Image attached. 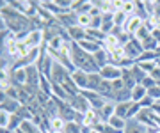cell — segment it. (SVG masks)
Returning a JSON list of instances; mask_svg holds the SVG:
<instances>
[{
	"label": "cell",
	"mask_w": 160,
	"mask_h": 133,
	"mask_svg": "<svg viewBox=\"0 0 160 133\" xmlns=\"http://www.w3.org/2000/svg\"><path fill=\"white\" fill-rule=\"evenodd\" d=\"M23 105L14 98H9V96H4L2 94V103H0V108L9 112V114H18V110L22 108Z\"/></svg>",
	"instance_id": "obj_9"
},
{
	"label": "cell",
	"mask_w": 160,
	"mask_h": 133,
	"mask_svg": "<svg viewBox=\"0 0 160 133\" xmlns=\"http://www.w3.org/2000/svg\"><path fill=\"white\" fill-rule=\"evenodd\" d=\"M71 107H73L78 114H86L87 110H91V105H89V101H87L86 98H84V94L78 93V94H73V96H69V101H68Z\"/></svg>",
	"instance_id": "obj_6"
},
{
	"label": "cell",
	"mask_w": 160,
	"mask_h": 133,
	"mask_svg": "<svg viewBox=\"0 0 160 133\" xmlns=\"http://www.w3.org/2000/svg\"><path fill=\"white\" fill-rule=\"evenodd\" d=\"M157 66H158V68H160V60H158V62H157Z\"/></svg>",
	"instance_id": "obj_40"
},
{
	"label": "cell",
	"mask_w": 160,
	"mask_h": 133,
	"mask_svg": "<svg viewBox=\"0 0 160 133\" xmlns=\"http://www.w3.org/2000/svg\"><path fill=\"white\" fill-rule=\"evenodd\" d=\"M151 110H153L155 114H157V116L160 117V101H155V103H153V107H151Z\"/></svg>",
	"instance_id": "obj_38"
},
{
	"label": "cell",
	"mask_w": 160,
	"mask_h": 133,
	"mask_svg": "<svg viewBox=\"0 0 160 133\" xmlns=\"http://www.w3.org/2000/svg\"><path fill=\"white\" fill-rule=\"evenodd\" d=\"M125 133H148V130H146L144 126H141L137 121H128Z\"/></svg>",
	"instance_id": "obj_25"
},
{
	"label": "cell",
	"mask_w": 160,
	"mask_h": 133,
	"mask_svg": "<svg viewBox=\"0 0 160 133\" xmlns=\"http://www.w3.org/2000/svg\"><path fill=\"white\" fill-rule=\"evenodd\" d=\"M142 85H144V87H146V89H148V91H149V89H153V87L157 85V82H155L153 78H151V76L148 75V76H146V78H144V82H142Z\"/></svg>",
	"instance_id": "obj_37"
},
{
	"label": "cell",
	"mask_w": 160,
	"mask_h": 133,
	"mask_svg": "<svg viewBox=\"0 0 160 133\" xmlns=\"http://www.w3.org/2000/svg\"><path fill=\"white\" fill-rule=\"evenodd\" d=\"M121 80L125 82V85L128 87V89H133V87L137 85V82H135V78H133V75H132L130 68H125V69H123V75H121Z\"/></svg>",
	"instance_id": "obj_24"
},
{
	"label": "cell",
	"mask_w": 160,
	"mask_h": 133,
	"mask_svg": "<svg viewBox=\"0 0 160 133\" xmlns=\"http://www.w3.org/2000/svg\"><path fill=\"white\" fill-rule=\"evenodd\" d=\"M142 23H144V20H141L139 16H130L128 18V21H126V25H125V32L126 34H130V36H135L137 34V30L142 27Z\"/></svg>",
	"instance_id": "obj_13"
},
{
	"label": "cell",
	"mask_w": 160,
	"mask_h": 133,
	"mask_svg": "<svg viewBox=\"0 0 160 133\" xmlns=\"http://www.w3.org/2000/svg\"><path fill=\"white\" fill-rule=\"evenodd\" d=\"M82 94H84V98L89 101L91 108H94V110H100L103 105L107 103V99L103 98L100 93H96V91H82Z\"/></svg>",
	"instance_id": "obj_8"
},
{
	"label": "cell",
	"mask_w": 160,
	"mask_h": 133,
	"mask_svg": "<svg viewBox=\"0 0 160 133\" xmlns=\"http://www.w3.org/2000/svg\"><path fill=\"white\" fill-rule=\"evenodd\" d=\"M151 60H158V57H157V52H144L141 57L137 59V62H151Z\"/></svg>",
	"instance_id": "obj_32"
},
{
	"label": "cell",
	"mask_w": 160,
	"mask_h": 133,
	"mask_svg": "<svg viewBox=\"0 0 160 133\" xmlns=\"http://www.w3.org/2000/svg\"><path fill=\"white\" fill-rule=\"evenodd\" d=\"M146 96H148V89L142 83H137V85L132 89V101L133 103H141Z\"/></svg>",
	"instance_id": "obj_17"
},
{
	"label": "cell",
	"mask_w": 160,
	"mask_h": 133,
	"mask_svg": "<svg viewBox=\"0 0 160 133\" xmlns=\"http://www.w3.org/2000/svg\"><path fill=\"white\" fill-rule=\"evenodd\" d=\"M77 25L82 27V29H89V25H91V16H89V14H78Z\"/></svg>",
	"instance_id": "obj_33"
},
{
	"label": "cell",
	"mask_w": 160,
	"mask_h": 133,
	"mask_svg": "<svg viewBox=\"0 0 160 133\" xmlns=\"http://www.w3.org/2000/svg\"><path fill=\"white\" fill-rule=\"evenodd\" d=\"M102 122V119H100V116H98V110L91 108L87 110L86 114H84V119H82V126L86 128H94L96 124H100Z\"/></svg>",
	"instance_id": "obj_11"
},
{
	"label": "cell",
	"mask_w": 160,
	"mask_h": 133,
	"mask_svg": "<svg viewBox=\"0 0 160 133\" xmlns=\"http://www.w3.org/2000/svg\"><path fill=\"white\" fill-rule=\"evenodd\" d=\"M102 82H103V78H102L100 73H91V75H89V83H87V91H96L98 93Z\"/></svg>",
	"instance_id": "obj_21"
},
{
	"label": "cell",
	"mask_w": 160,
	"mask_h": 133,
	"mask_svg": "<svg viewBox=\"0 0 160 133\" xmlns=\"http://www.w3.org/2000/svg\"><path fill=\"white\" fill-rule=\"evenodd\" d=\"M100 75H102L103 80L114 82V80H119V78H121L123 69H121V68H118V66H114V64H107L105 68H102V69H100Z\"/></svg>",
	"instance_id": "obj_7"
},
{
	"label": "cell",
	"mask_w": 160,
	"mask_h": 133,
	"mask_svg": "<svg viewBox=\"0 0 160 133\" xmlns=\"http://www.w3.org/2000/svg\"><path fill=\"white\" fill-rule=\"evenodd\" d=\"M71 80H73V83L78 87L80 91H87V83H89V73L77 69L73 75H71Z\"/></svg>",
	"instance_id": "obj_10"
},
{
	"label": "cell",
	"mask_w": 160,
	"mask_h": 133,
	"mask_svg": "<svg viewBox=\"0 0 160 133\" xmlns=\"http://www.w3.org/2000/svg\"><path fill=\"white\" fill-rule=\"evenodd\" d=\"M69 78H71V73H69L66 68H64L62 64H59L57 60H55L53 68H52V73H50V82H52V83L64 85V83H66Z\"/></svg>",
	"instance_id": "obj_4"
},
{
	"label": "cell",
	"mask_w": 160,
	"mask_h": 133,
	"mask_svg": "<svg viewBox=\"0 0 160 133\" xmlns=\"http://www.w3.org/2000/svg\"><path fill=\"white\" fill-rule=\"evenodd\" d=\"M41 133H43V131H41Z\"/></svg>",
	"instance_id": "obj_41"
},
{
	"label": "cell",
	"mask_w": 160,
	"mask_h": 133,
	"mask_svg": "<svg viewBox=\"0 0 160 133\" xmlns=\"http://www.w3.org/2000/svg\"><path fill=\"white\" fill-rule=\"evenodd\" d=\"M87 30V37L92 41H96V43H102L105 41V37H107V34H103L102 29H86Z\"/></svg>",
	"instance_id": "obj_23"
},
{
	"label": "cell",
	"mask_w": 160,
	"mask_h": 133,
	"mask_svg": "<svg viewBox=\"0 0 160 133\" xmlns=\"http://www.w3.org/2000/svg\"><path fill=\"white\" fill-rule=\"evenodd\" d=\"M102 25H103L102 16H94V18H91V25H89V29H102Z\"/></svg>",
	"instance_id": "obj_36"
},
{
	"label": "cell",
	"mask_w": 160,
	"mask_h": 133,
	"mask_svg": "<svg viewBox=\"0 0 160 133\" xmlns=\"http://www.w3.org/2000/svg\"><path fill=\"white\" fill-rule=\"evenodd\" d=\"M62 131L64 133H84V126H82L80 122L71 121V122H66V124H64Z\"/></svg>",
	"instance_id": "obj_26"
},
{
	"label": "cell",
	"mask_w": 160,
	"mask_h": 133,
	"mask_svg": "<svg viewBox=\"0 0 160 133\" xmlns=\"http://www.w3.org/2000/svg\"><path fill=\"white\" fill-rule=\"evenodd\" d=\"M68 36H69V39H71V43H80L82 39L87 37V30L78 27V25H75V27L68 29Z\"/></svg>",
	"instance_id": "obj_16"
},
{
	"label": "cell",
	"mask_w": 160,
	"mask_h": 133,
	"mask_svg": "<svg viewBox=\"0 0 160 133\" xmlns=\"http://www.w3.org/2000/svg\"><path fill=\"white\" fill-rule=\"evenodd\" d=\"M141 43H142L144 52H157V50H158V46H160L158 41L155 39V36H153V34L148 36V37H146V39H142Z\"/></svg>",
	"instance_id": "obj_20"
},
{
	"label": "cell",
	"mask_w": 160,
	"mask_h": 133,
	"mask_svg": "<svg viewBox=\"0 0 160 133\" xmlns=\"http://www.w3.org/2000/svg\"><path fill=\"white\" fill-rule=\"evenodd\" d=\"M148 36H151V32H149V30L146 29V27H144V23H142V27H141V29L137 30V34L133 36V37H135V39H139V41H142V39H146Z\"/></svg>",
	"instance_id": "obj_34"
},
{
	"label": "cell",
	"mask_w": 160,
	"mask_h": 133,
	"mask_svg": "<svg viewBox=\"0 0 160 133\" xmlns=\"http://www.w3.org/2000/svg\"><path fill=\"white\" fill-rule=\"evenodd\" d=\"M121 46V43H119V39L116 37V36H112V34H109L107 37H105V41H103V48L107 50V52H114L116 48H119Z\"/></svg>",
	"instance_id": "obj_19"
},
{
	"label": "cell",
	"mask_w": 160,
	"mask_h": 133,
	"mask_svg": "<svg viewBox=\"0 0 160 133\" xmlns=\"http://www.w3.org/2000/svg\"><path fill=\"white\" fill-rule=\"evenodd\" d=\"M130 71H132V75H133V78H135V82H137V83H142L144 82V78H146V73H144L142 69H141V68H139L137 64H133V66H132L130 68Z\"/></svg>",
	"instance_id": "obj_27"
},
{
	"label": "cell",
	"mask_w": 160,
	"mask_h": 133,
	"mask_svg": "<svg viewBox=\"0 0 160 133\" xmlns=\"http://www.w3.org/2000/svg\"><path fill=\"white\" fill-rule=\"evenodd\" d=\"M148 96L155 101H160V85H155L153 89H149L148 91Z\"/></svg>",
	"instance_id": "obj_35"
},
{
	"label": "cell",
	"mask_w": 160,
	"mask_h": 133,
	"mask_svg": "<svg viewBox=\"0 0 160 133\" xmlns=\"http://www.w3.org/2000/svg\"><path fill=\"white\" fill-rule=\"evenodd\" d=\"M71 59H73V64L75 68L80 71H86V73H100V68H98V64L94 62V57H92L91 53L84 52L82 48L73 43L71 45Z\"/></svg>",
	"instance_id": "obj_1"
},
{
	"label": "cell",
	"mask_w": 160,
	"mask_h": 133,
	"mask_svg": "<svg viewBox=\"0 0 160 133\" xmlns=\"http://www.w3.org/2000/svg\"><path fill=\"white\" fill-rule=\"evenodd\" d=\"M155 18H160V2H155V11H153Z\"/></svg>",
	"instance_id": "obj_39"
},
{
	"label": "cell",
	"mask_w": 160,
	"mask_h": 133,
	"mask_svg": "<svg viewBox=\"0 0 160 133\" xmlns=\"http://www.w3.org/2000/svg\"><path fill=\"white\" fill-rule=\"evenodd\" d=\"M92 130H96L98 133H121V131H118L116 128L110 126L109 122H100V124H96Z\"/></svg>",
	"instance_id": "obj_29"
},
{
	"label": "cell",
	"mask_w": 160,
	"mask_h": 133,
	"mask_svg": "<svg viewBox=\"0 0 160 133\" xmlns=\"http://www.w3.org/2000/svg\"><path fill=\"white\" fill-rule=\"evenodd\" d=\"M25 43V46L27 48H41L43 45H45V36H43V30L41 29H34L30 30V34L27 36V39L23 41Z\"/></svg>",
	"instance_id": "obj_5"
},
{
	"label": "cell",
	"mask_w": 160,
	"mask_h": 133,
	"mask_svg": "<svg viewBox=\"0 0 160 133\" xmlns=\"http://www.w3.org/2000/svg\"><path fill=\"white\" fill-rule=\"evenodd\" d=\"M128 14L126 12H123V11H118V12H114V23H116V27H123L125 29V25H126V21H128Z\"/></svg>",
	"instance_id": "obj_28"
},
{
	"label": "cell",
	"mask_w": 160,
	"mask_h": 133,
	"mask_svg": "<svg viewBox=\"0 0 160 133\" xmlns=\"http://www.w3.org/2000/svg\"><path fill=\"white\" fill-rule=\"evenodd\" d=\"M77 18H78V14L73 11L69 12H64V14H61V16H57V21L61 25H62V29H71V27H75L77 25Z\"/></svg>",
	"instance_id": "obj_12"
},
{
	"label": "cell",
	"mask_w": 160,
	"mask_h": 133,
	"mask_svg": "<svg viewBox=\"0 0 160 133\" xmlns=\"http://www.w3.org/2000/svg\"><path fill=\"white\" fill-rule=\"evenodd\" d=\"M98 116H100V119H102V122H109L110 117L116 116V105L110 103V101H107V103L103 105L102 108L98 110Z\"/></svg>",
	"instance_id": "obj_15"
},
{
	"label": "cell",
	"mask_w": 160,
	"mask_h": 133,
	"mask_svg": "<svg viewBox=\"0 0 160 133\" xmlns=\"http://www.w3.org/2000/svg\"><path fill=\"white\" fill-rule=\"evenodd\" d=\"M123 50H125L126 59H130V60H133V62H137V59L144 53L142 43H141L139 39H135V37H132L125 46H123Z\"/></svg>",
	"instance_id": "obj_3"
},
{
	"label": "cell",
	"mask_w": 160,
	"mask_h": 133,
	"mask_svg": "<svg viewBox=\"0 0 160 133\" xmlns=\"http://www.w3.org/2000/svg\"><path fill=\"white\" fill-rule=\"evenodd\" d=\"M84 52H87V53H91V55H94V53L98 52V50H102L103 48V45L102 43H96V41H92V39H89V37H86V39H82L80 43H77Z\"/></svg>",
	"instance_id": "obj_14"
},
{
	"label": "cell",
	"mask_w": 160,
	"mask_h": 133,
	"mask_svg": "<svg viewBox=\"0 0 160 133\" xmlns=\"http://www.w3.org/2000/svg\"><path fill=\"white\" fill-rule=\"evenodd\" d=\"M109 124H110L112 128H116L118 131L125 133V130H126V124H128V121H126V119H123V117H118V116H114V117H110V119H109Z\"/></svg>",
	"instance_id": "obj_22"
},
{
	"label": "cell",
	"mask_w": 160,
	"mask_h": 133,
	"mask_svg": "<svg viewBox=\"0 0 160 133\" xmlns=\"http://www.w3.org/2000/svg\"><path fill=\"white\" fill-rule=\"evenodd\" d=\"M53 64H55V59L52 57L50 53H48V50H46V45H43V48H41V55H39V59H38V62H36L38 69L41 71V75H43V76L50 78V73H52Z\"/></svg>",
	"instance_id": "obj_2"
},
{
	"label": "cell",
	"mask_w": 160,
	"mask_h": 133,
	"mask_svg": "<svg viewBox=\"0 0 160 133\" xmlns=\"http://www.w3.org/2000/svg\"><path fill=\"white\" fill-rule=\"evenodd\" d=\"M11 116L12 114H9V112H6V110H0V128H2V130H7V128H9Z\"/></svg>",
	"instance_id": "obj_31"
},
{
	"label": "cell",
	"mask_w": 160,
	"mask_h": 133,
	"mask_svg": "<svg viewBox=\"0 0 160 133\" xmlns=\"http://www.w3.org/2000/svg\"><path fill=\"white\" fill-rule=\"evenodd\" d=\"M92 57H94V62L98 64V68H100V69H102V68H105L107 64H110V55H109V52H107L105 48L98 50Z\"/></svg>",
	"instance_id": "obj_18"
},
{
	"label": "cell",
	"mask_w": 160,
	"mask_h": 133,
	"mask_svg": "<svg viewBox=\"0 0 160 133\" xmlns=\"http://www.w3.org/2000/svg\"><path fill=\"white\" fill-rule=\"evenodd\" d=\"M135 64H137L146 75H151V73L157 69V62H155V60H151V62H135Z\"/></svg>",
	"instance_id": "obj_30"
}]
</instances>
